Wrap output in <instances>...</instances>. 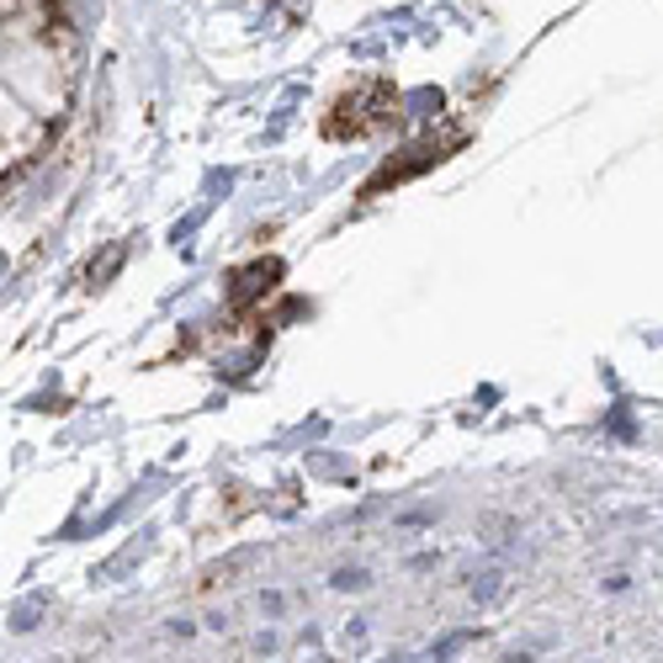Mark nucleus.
Masks as SVG:
<instances>
[{
	"instance_id": "1",
	"label": "nucleus",
	"mask_w": 663,
	"mask_h": 663,
	"mask_svg": "<svg viewBox=\"0 0 663 663\" xmlns=\"http://www.w3.org/2000/svg\"><path fill=\"white\" fill-rule=\"evenodd\" d=\"M467 642H472L467 631H452V637H441V642H435V648H430V653H425L419 663H446V659H456V653H462Z\"/></svg>"
},
{
	"instance_id": "2",
	"label": "nucleus",
	"mask_w": 663,
	"mask_h": 663,
	"mask_svg": "<svg viewBox=\"0 0 663 663\" xmlns=\"http://www.w3.org/2000/svg\"><path fill=\"white\" fill-rule=\"evenodd\" d=\"M382 663H415V659H409V653H398V659H382Z\"/></svg>"
}]
</instances>
